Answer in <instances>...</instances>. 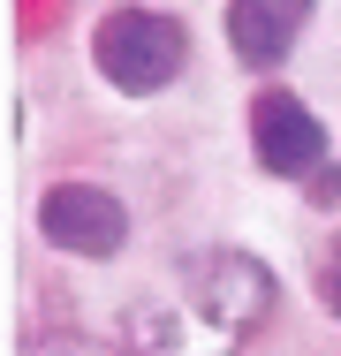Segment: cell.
<instances>
[{
  "label": "cell",
  "mask_w": 341,
  "mask_h": 356,
  "mask_svg": "<svg viewBox=\"0 0 341 356\" xmlns=\"http://www.w3.org/2000/svg\"><path fill=\"white\" fill-rule=\"evenodd\" d=\"M182 61H190V31L175 15H159V8H136L129 0V8H106L91 23V69L106 76L114 91H129V99L167 91L182 76Z\"/></svg>",
  "instance_id": "obj_1"
},
{
  "label": "cell",
  "mask_w": 341,
  "mask_h": 356,
  "mask_svg": "<svg viewBox=\"0 0 341 356\" xmlns=\"http://www.w3.org/2000/svg\"><path fill=\"white\" fill-rule=\"evenodd\" d=\"M175 273H182V303L198 311L212 334H258V326H266V311H273V273H266V258L212 243V250H190Z\"/></svg>",
  "instance_id": "obj_2"
},
{
  "label": "cell",
  "mask_w": 341,
  "mask_h": 356,
  "mask_svg": "<svg viewBox=\"0 0 341 356\" xmlns=\"http://www.w3.org/2000/svg\"><path fill=\"white\" fill-rule=\"evenodd\" d=\"M38 235L68 258H114L129 243V205L99 182H54L38 197Z\"/></svg>",
  "instance_id": "obj_3"
},
{
  "label": "cell",
  "mask_w": 341,
  "mask_h": 356,
  "mask_svg": "<svg viewBox=\"0 0 341 356\" xmlns=\"http://www.w3.org/2000/svg\"><path fill=\"white\" fill-rule=\"evenodd\" d=\"M251 144H258V167L280 175V182H303V175L326 167V129H319V114H311L296 91H280V83L251 99Z\"/></svg>",
  "instance_id": "obj_4"
},
{
  "label": "cell",
  "mask_w": 341,
  "mask_h": 356,
  "mask_svg": "<svg viewBox=\"0 0 341 356\" xmlns=\"http://www.w3.org/2000/svg\"><path fill=\"white\" fill-rule=\"evenodd\" d=\"M319 0H228V46L251 69H280Z\"/></svg>",
  "instance_id": "obj_5"
},
{
  "label": "cell",
  "mask_w": 341,
  "mask_h": 356,
  "mask_svg": "<svg viewBox=\"0 0 341 356\" xmlns=\"http://www.w3.org/2000/svg\"><path fill=\"white\" fill-rule=\"evenodd\" d=\"M311 288H319V303L341 318V227L319 243V258H311Z\"/></svg>",
  "instance_id": "obj_6"
},
{
  "label": "cell",
  "mask_w": 341,
  "mask_h": 356,
  "mask_svg": "<svg viewBox=\"0 0 341 356\" xmlns=\"http://www.w3.org/2000/svg\"><path fill=\"white\" fill-rule=\"evenodd\" d=\"M23 356H106V349H91V341H31ZM122 356V349H114Z\"/></svg>",
  "instance_id": "obj_7"
}]
</instances>
